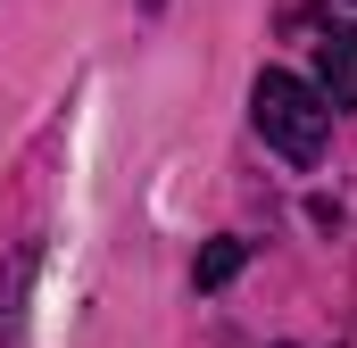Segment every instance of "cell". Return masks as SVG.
Returning a JSON list of instances; mask_svg holds the SVG:
<instances>
[{"mask_svg":"<svg viewBox=\"0 0 357 348\" xmlns=\"http://www.w3.org/2000/svg\"><path fill=\"white\" fill-rule=\"evenodd\" d=\"M250 116H258L266 150H282L291 166H316V158H324V133H333V108L316 100V84H299V75H282V67H266V75L250 84Z\"/></svg>","mask_w":357,"mask_h":348,"instance_id":"1","label":"cell"},{"mask_svg":"<svg viewBox=\"0 0 357 348\" xmlns=\"http://www.w3.org/2000/svg\"><path fill=\"white\" fill-rule=\"evenodd\" d=\"M316 100L324 108H357V25L316 42Z\"/></svg>","mask_w":357,"mask_h":348,"instance_id":"2","label":"cell"},{"mask_svg":"<svg viewBox=\"0 0 357 348\" xmlns=\"http://www.w3.org/2000/svg\"><path fill=\"white\" fill-rule=\"evenodd\" d=\"M241 258H250L241 241H208V249H199V265H191V282H199V290H225V282L241 274Z\"/></svg>","mask_w":357,"mask_h":348,"instance_id":"3","label":"cell"}]
</instances>
